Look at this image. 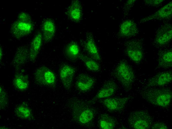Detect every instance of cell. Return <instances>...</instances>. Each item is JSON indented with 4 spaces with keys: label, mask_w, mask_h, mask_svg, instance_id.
Listing matches in <instances>:
<instances>
[{
    "label": "cell",
    "mask_w": 172,
    "mask_h": 129,
    "mask_svg": "<svg viewBox=\"0 0 172 129\" xmlns=\"http://www.w3.org/2000/svg\"><path fill=\"white\" fill-rule=\"evenodd\" d=\"M172 92L167 88H157L150 89L144 94V98L150 103L158 106L165 107L168 106L171 102Z\"/></svg>",
    "instance_id": "1"
},
{
    "label": "cell",
    "mask_w": 172,
    "mask_h": 129,
    "mask_svg": "<svg viewBox=\"0 0 172 129\" xmlns=\"http://www.w3.org/2000/svg\"><path fill=\"white\" fill-rule=\"evenodd\" d=\"M113 73L116 79L127 89L130 88L134 80L135 76L133 71L125 61H121L116 64Z\"/></svg>",
    "instance_id": "2"
},
{
    "label": "cell",
    "mask_w": 172,
    "mask_h": 129,
    "mask_svg": "<svg viewBox=\"0 0 172 129\" xmlns=\"http://www.w3.org/2000/svg\"><path fill=\"white\" fill-rule=\"evenodd\" d=\"M128 121L130 127L134 129H149L153 123L151 115L147 111L143 110L130 112Z\"/></svg>",
    "instance_id": "3"
},
{
    "label": "cell",
    "mask_w": 172,
    "mask_h": 129,
    "mask_svg": "<svg viewBox=\"0 0 172 129\" xmlns=\"http://www.w3.org/2000/svg\"><path fill=\"white\" fill-rule=\"evenodd\" d=\"M34 74L35 80L39 84L51 87L55 84L56 78L54 73L45 66H43L38 68Z\"/></svg>",
    "instance_id": "4"
},
{
    "label": "cell",
    "mask_w": 172,
    "mask_h": 129,
    "mask_svg": "<svg viewBox=\"0 0 172 129\" xmlns=\"http://www.w3.org/2000/svg\"><path fill=\"white\" fill-rule=\"evenodd\" d=\"M126 52L128 57L136 64L141 62L143 58V47L141 43L138 41L132 40L128 43Z\"/></svg>",
    "instance_id": "5"
},
{
    "label": "cell",
    "mask_w": 172,
    "mask_h": 129,
    "mask_svg": "<svg viewBox=\"0 0 172 129\" xmlns=\"http://www.w3.org/2000/svg\"><path fill=\"white\" fill-rule=\"evenodd\" d=\"M129 100L128 97H109L104 98L101 102L109 111L117 112L124 108Z\"/></svg>",
    "instance_id": "6"
},
{
    "label": "cell",
    "mask_w": 172,
    "mask_h": 129,
    "mask_svg": "<svg viewBox=\"0 0 172 129\" xmlns=\"http://www.w3.org/2000/svg\"><path fill=\"white\" fill-rule=\"evenodd\" d=\"M75 73V69L68 64H64L60 67V77L62 84L65 89H69L70 88Z\"/></svg>",
    "instance_id": "7"
},
{
    "label": "cell",
    "mask_w": 172,
    "mask_h": 129,
    "mask_svg": "<svg viewBox=\"0 0 172 129\" xmlns=\"http://www.w3.org/2000/svg\"><path fill=\"white\" fill-rule=\"evenodd\" d=\"M32 29V25L29 21L19 20L12 25L11 31L15 37L19 38L29 34Z\"/></svg>",
    "instance_id": "8"
},
{
    "label": "cell",
    "mask_w": 172,
    "mask_h": 129,
    "mask_svg": "<svg viewBox=\"0 0 172 129\" xmlns=\"http://www.w3.org/2000/svg\"><path fill=\"white\" fill-rule=\"evenodd\" d=\"M172 79V71H163L157 74L150 78L148 84L151 87L162 86L171 82Z\"/></svg>",
    "instance_id": "9"
},
{
    "label": "cell",
    "mask_w": 172,
    "mask_h": 129,
    "mask_svg": "<svg viewBox=\"0 0 172 129\" xmlns=\"http://www.w3.org/2000/svg\"><path fill=\"white\" fill-rule=\"evenodd\" d=\"M117 89V85L114 81L112 80L108 81L98 92L95 98L97 99L110 97L114 94Z\"/></svg>",
    "instance_id": "10"
},
{
    "label": "cell",
    "mask_w": 172,
    "mask_h": 129,
    "mask_svg": "<svg viewBox=\"0 0 172 129\" xmlns=\"http://www.w3.org/2000/svg\"><path fill=\"white\" fill-rule=\"evenodd\" d=\"M172 36L171 26L169 24L165 25L158 29L155 40L158 44L163 45L168 43L171 39Z\"/></svg>",
    "instance_id": "11"
},
{
    "label": "cell",
    "mask_w": 172,
    "mask_h": 129,
    "mask_svg": "<svg viewBox=\"0 0 172 129\" xmlns=\"http://www.w3.org/2000/svg\"><path fill=\"white\" fill-rule=\"evenodd\" d=\"M95 83L94 79L88 75L82 73L77 77L76 82V85L80 91L86 92L90 90L93 86Z\"/></svg>",
    "instance_id": "12"
},
{
    "label": "cell",
    "mask_w": 172,
    "mask_h": 129,
    "mask_svg": "<svg viewBox=\"0 0 172 129\" xmlns=\"http://www.w3.org/2000/svg\"><path fill=\"white\" fill-rule=\"evenodd\" d=\"M67 14L73 21L78 22L80 20L82 11L80 3L79 1L74 0L72 1L67 9Z\"/></svg>",
    "instance_id": "13"
},
{
    "label": "cell",
    "mask_w": 172,
    "mask_h": 129,
    "mask_svg": "<svg viewBox=\"0 0 172 129\" xmlns=\"http://www.w3.org/2000/svg\"><path fill=\"white\" fill-rule=\"evenodd\" d=\"M42 30L43 38L45 42L50 41L54 37L55 32V28L54 22L51 20L47 19L43 24Z\"/></svg>",
    "instance_id": "14"
},
{
    "label": "cell",
    "mask_w": 172,
    "mask_h": 129,
    "mask_svg": "<svg viewBox=\"0 0 172 129\" xmlns=\"http://www.w3.org/2000/svg\"><path fill=\"white\" fill-rule=\"evenodd\" d=\"M29 57L27 49L24 46L19 48L13 60L12 63L16 68H18L25 64Z\"/></svg>",
    "instance_id": "15"
},
{
    "label": "cell",
    "mask_w": 172,
    "mask_h": 129,
    "mask_svg": "<svg viewBox=\"0 0 172 129\" xmlns=\"http://www.w3.org/2000/svg\"><path fill=\"white\" fill-rule=\"evenodd\" d=\"M84 47L91 58L96 61L101 60V57L97 47L91 35L87 37L84 43Z\"/></svg>",
    "instance_id": "16"
},
{
    "label": "cell",
    "mask_w": 172,
    "mask_h": 129,
    "mask_svg": "<svg viewBox=\"0 0 172 129\" xmlns=\"http://www.w3.org/2000/svg\"><path fill=\"white\" fill-rule=\"evenodd\" d=\"M136 24L130 20L124 22L120 28L121 36L123 37H130L135 35L137 33V29Z\"/></svg>",
    "instance_id": "17"
},
{
    "label": "cell",
    "mask_w": 172,
    "mask_h": 129,
    "mask_svg": "<svg viewBox=\"0 0 172 129\" xmlns=\"http://www.w3.org/2000/svg\"><path fill=\"white\" fill-rule=\"evenodd\" d=\"M42 39V34L39 33L32 41L29 52V59L30 61L33 62L36 59L41 47Z\"/></svg>",
    "instance_id": "18"
},
{
    "label": "cell",
    "mask_w": 172,
    "mask_h": 129,
    "mask_svg": "<svg viewBox=\"0 0 172 129\" xmlns=\"http://www.w3.org/2000/svg\"><path fill=\"white\" fill-rule=\"evenodd\" d=\"M13 84L15 88L18 90L23 91L28 88L29 82L27 76L24 74L19 73L15 75L13 80Z\"/></svg>",
    "instance_id": "19"
},
{
    "label": "cell",
    "mask_w": 172,
    "mask_h": 129,
    "mask_svg": "<svg viewBox=\"0 0 172 129\" xmlns=\"http://www.w3.org/2000/svg\"><path fill=\"white\" fill-rule=\"evenodd\" d=\"M65 56L70 61L75 60L79 56L80 50L78 45L75 42L68 44L65 49Z\"/></svg>",
    "instance_id": "20"
},
{
    "label": "cell",
    "mask_w": 172,
    "mask_h": 129,
    "mask_svg": "<svg viewBox=\"0 0 172 129\" xmlns=\"http://www.w3.org/2000/svg\"><path fill=\"white\" fill-rule=\"evenodd\" d=\"M98 124L101 129H113L116 126V121L111 116L107 114H103L99 117Z\"/></svg>",
    "instance_id": "21"
},
{
    "label": "cell",
    "mask_w": 172,
    "mask_h": 129,
    "mask_svg": "<svg viewBox=\"0 0 172 129\" xmlns=\"http://www.w3.org/2000/svg\"><path fill=\"white\" fill-rule=\"evenodd\" d=\"M172 15V2H171L150 17L149 19H165L171 17Z\"/></svg>",
    "instance_id": "22"
},
{
    "label": "cell",
    "mask_w": 172,
    "mask_h": 129,
    "mask_svg": "<svg viewBox=\"0 0 172 129\" xmlns=\"http://www.w3.org/2000/svg\"><path fill=\"white\" fill-rule=\"evenodd\" d=\"M79 57L89 71L93 72H98L100 70V66L96 61L82 55H79Z\"/></svg>",
    "instance_id": "23"
},
{
    "label": "cell",
    "mask_w": 172,
    "mask_h": 129,
    "mask_svg": "<svg viewBox=\"0 0 172 129\" xmlns=\"http://www.w3.org/2000/svg\"><path fill=\"white\" fill-rule=\"evenodd\" d=\"M172 54L171 50L165 51L159 58L158 63L159 66L164 68H168L172 66Z\"/></svg>",
    "instance_id": "24"
},
{
    "label": "cell",
    "mask_w": 172,
    "mask_h": 129,
    "mask_svg": "<svg viewBox=\"0 0 172 129\" xmlns=\"http://www.w3.org/2000/svg\"><path fill=\"white\" fill-rule=\"evenodd\" d=\"M15 113L19 117L23 119H27L31 115L30 109L25 104H21L17 105L15 108Z\"/></svg>",
    "instance_id": "25"
},
{
    "label": "cell",
    "mask_w": 172,
    "mask_h": 129,
    "mask_svg": "<svg viewBox=\"0 0 172 129\" xmlns=\"http://www.w3.org/2000/svg\"><path fill=\"white\" fill-rule=\"evenodd\" d=\"M94 116L93 111L91 109L86 108L84 109L80 113L78 120L82 124H86L90 122Z\"/></svg>",
    "instance_id": "26"
},
{
    "label": "cell",
    "mask_w": 172,
    "mask_h": 129,
    "mask_svg": "<svg viewBox=\"0 0 172 129\" xmlns=\"http://www.w3.org/2000/svg\"><path fill=\"white\" fill-rule=\"evenodd\" d=\"M0 107L3 108L6 106L8 102V98L5 91L3 87L0 86Z\"/></svg>",
    "instance_id": "27"
},
{
    "label": "cell",
    "mask_w": 172,
    "mask_h": 129,
    "mask_svg": "<svg viewBox=\"0 0 172 129\" xmlns=\"http://www.w3.org/2000/svg\"><path fill=\"white\" fill-rule=\"evenodd\" d=\"M150 128L154 129H168V127L166 124L163 123L157 122L153 123Z\"/></svg>",
    "instance_id": "28"
},
{
    "label": "cell",
    "mask_w": 172,
    "mask_h": 129,
    "mask_svg": "<svg viewBox=\"0 0 172 129\" xmlns=\"http://www.w3.org/2000/svg\"><path fill=\"white\" fill-rule=\"evenodd\" d=\"M29 16L24 13L21 14L19 17V20H21L29 21L30 19Z\"/></svg>",
    "instance_id": "29"
},
{
    "label": "cell",
    "mask_w": 172,
    "mask_h": 129,
    "mask_svg": "<svg viewBox=\"0 0 172 129\" xmlns=\"http://www.w3.org/2000/svg\"><path fill=\"white\" fill-rule=\"evenodd\" d=\"M146 2L149 5H155L160 3L163 0H148Z\"/></svg>",
    "instance_id": "30"
},
{
    "label": "cell",
    "mask_w": 172,
    "mask_h": 129,
    "mask_svg": "<svg viewBox=\"0 0 172 129\" xmlns=\"http://www.w3.org/2000/svg\"><path fill=\"white\" fill-rule=\"evenodd\" d=\"M2 51L1 49H0V61L1 60V59H2Z\"/></svg>",
    "instance_id": "31"
}]
</instances>
